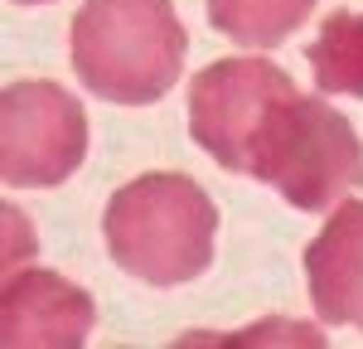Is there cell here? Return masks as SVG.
Listing matches in <instances>:
<instances>
[{
	"mask_svg": "<svg viewBox=\"0 0 363 349\" xmlns=\"http://www.w3.org/2000/svg\"><path fill=\"white\" fill-rule=\"evenodd\" d=\"M218 209L189 174H140L121 184L107 214L102 238L112 262L145 287H184L208 272L213 262Z\"/></svg>",
	"mask_w": 363,
	"mask_h": 349,
	"instance_id": "obj_1",
	"label": "cell"
},
{
	"mask_svg": "<svg viewBox=\"0 0 363 349\" xmlns=\"http://www.w3.org/2000/svg\"><path fill=\"white\" fill-rule=\"evenodd\" d=\"M68 44L78 78L97 97L145 107L179 83L189 34L169 0H87Z\"/></svg>",
	"mask_w": 363,
	"mask_h": 349,
	"instance_id": "obj_2",
	"label": "cell"
},
{
	"mask_svg": "<svg viewBox=\"0 0 363 349\" xmlns=\"http://www.w3.org/2000/svg\"><path fill=\"white\" fill-rule=\"evenodd\" d=\"M247 174L272 184L291 209L320 214L363 189V141L325 97L286 92L252 141Z\"/></svg>",
	"mask_w": 363,
	"mask_h": 349,
	"instance_id": "obj_3",
	"label": "cell"
},
{
	"mask_svg": "<svg viewBox=\"0 0 363 349\" xmlns=\"http://www.w3.org/2000/svg\"><path fill=\"white\" fill-rule=\"evenodd\" d=\"M87 112L58 83L25 78L0 97V174L15 189H54L83 165Z\"/></svg>",
	"mask_w": 363,
	"mask_h": 349,
	"instance_id": "obj_4",
	"label": "cell"
},
{
	"mask_svg": "<svg viewBox=\"0 0 363 349\" xmlns=\"http://www.w3.org/2000/svg\"><path fill=\"white\" fill-rule=\"evenodd\" d=\"M286 92H296V87H291V78L272 58H223V63H208L189 83V136L223 170L247 174L252 141H257L267 112Z\"/></svg>",
	"mask_w": 363,
	"mask_h": 349,
	"instance_id": "obj_5",
	"label": "cell"
},
{
	"mask_svg": "<svg viewBox=\"0 0 363 349\" xmlns=\"http://www.w3.org/2000/svg\"><path fill=\"white\" fill-rule=\"evenodd\" d=\"M92 296L49 267H20L0 291V340L10 349H73L92 335Z\"/></svg>",
	"mask_w": 363,
	"mask_h": 349,
	"instance_id": "obj_6",
	"label": "cell"
},
{
	"mask_svg": "<svg viewBox=\"0 0 363 349\" xmlns=\"http://www.w3.org/2000/svg\"><path fill=\"white\" fill-rule=\"evenodd\" d=\"M306 277L320 320L363 330V199L330 214L320 238L306 248Z\"/></svg>",
	"mask_w": 363,
	"mask_h": 349,
	"instance_id": "obj_7",
	"label": "cell"
},
{
	"mask_svg": "<svg viewBox=\"0 0 363 349\" xmlns=\"http://www.w3.org/2000/svg\"><path fill=\"white\" fill-rule=\"evenodd\" d=\"M310 10L315 0H208L213 29L247 49H277L281 39L301 29Z\"/></svg>",
	"mask_w": 363,
	"mask_h": 349,
	"instance_id": "obj_8",
	"label": "cell"
},
{
	"mask_svg": "<svg viewBox=\"0 0 363 349\" xmlns=\"http://www.w3.org/2000/svg\"><path fill=\"white\" fill-rule=\"evenodd\" d=\"M310 68L320 92L363 97V10H335L310 44Z\"/></svg>",
	"mask_w": 363,
	"mask_h": 349,
	"instance_id": "obj_9",
	"label": "cell"
},
{
	"mask_svg": "<svg viewBox=\"0 0 363 349\" xmlns=\"http://www.w3.org/2000/svg\"><path fill=\"white\" fill-rule=\"evenodd\" d=\"M15 5H49V0H15Z\"/></svg>",
	"mask_w": 363,
	"mask_h": 349,
	"instance_id": "obj_10",
	"label": "cell"
}]
</instances>
